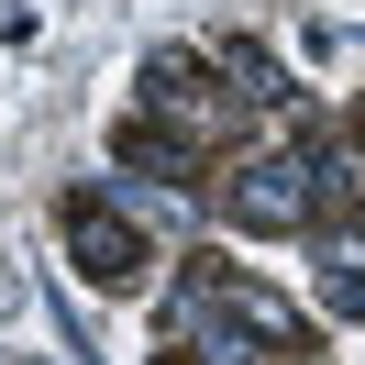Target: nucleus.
Masks as SVG:
<instances>
[{
	"label": "nucleus",
	"mask_w": 365,
	"mask_h": 365,
	"mask_svg": "<svg viewBox=\"0 0 365 365\" xmlns=\"http://www.w3.org/2000/svg\"><path fill=\"white\" fill-rule=\"evenodd\" d=\"M222 67L244 78V100H288V78H277V56H266V45H222Z\"/></svg>",
	"instance_id": "7"
},
{
	"label": "nucleus",
	"mask_w": 365,
	"mask_h": 365,
	"mask_svg": "<svg viewBox=\"0 0 365 365\" xmlns=\"http://www.w3.org/2000/svg\"><path fill=\"white\" fill-rule=\"evenodd\" d=\"M144 100H155L166 122H210V78H200V56H155V67H144Z\"/></svg>",
	"instance_id": "4"
},
{
	"label": "nucleus",
	"mask_w": 365,
	"mask_h": 365,
	"mask_svg": "<svg viewBox=\"0 0 365 365\" xmlns=\"http://www.w3.org/2000/svg\"><path fill=\"white\" fill-rule=\"evenodd\" d=\"M222 210L244 232H310L321 222V178H310V155H244L232 188H222Z\"/></svg>",
	"instance_id": "2"
},
{
	"label": "nucleus",
	"mask_w": 365,
	"mask_h": 365,
	"mask_svg": "<svg viewBox=\"0 0 365 365\" xmlns=\"http://www.w3.org/2000/svg\"><path fill=\"white\" fill-rule=\"evenodd\" d=\"M67 255L89 266V288H133V277H144V232L122 222L111 200H89V188L67 200Z\"/></svg>",
	"instance_id": "3"
},
{
	"label": "nucleus",
	"mask_w": 365,
	"mask_h": 365,
	"mask_svg": "<svg viewBox=\"0 0 365 365\" xmlns=\"http://www.w3.org/2000/svg\"><path fill=\"white\" fill-rule=\"evenodd\" d=\"M321 299H332L343 321H365V232L354 244H321Z\"/></svg>",
	"instance_id": "6"
},
{
	"label": "nucleus",
	"mask_w": 365,
	"mask_h": 365,
	"mask_svg": "<svg viewBox=\"0 0 365 365\" xmlns=\"http://www.w3.org/2000/svg\"><path fill=\"white\" fill-rule=\"evenodd\" d=\"M299 343H310V321L232 266H200L166 299V354H188V365H266V354H299Z\"/></svg>",
	"instance_id": "1"
},
{
	"label": "nucleus",
	"mask_w": 365,
	"mask_h": 365,
	"mask_svg": "<svg viewBox=\"0 0 365 365\" xmlns=\"http://www.w3.org/2000/svg\"><path fill=\"white\" fill-rule=\"evenodd\" d=\"M122 166H144V178L188 188V133H155V122H133V133H122Z\"/></svg>",
	"instance_id": "5"
}]
</instances>
